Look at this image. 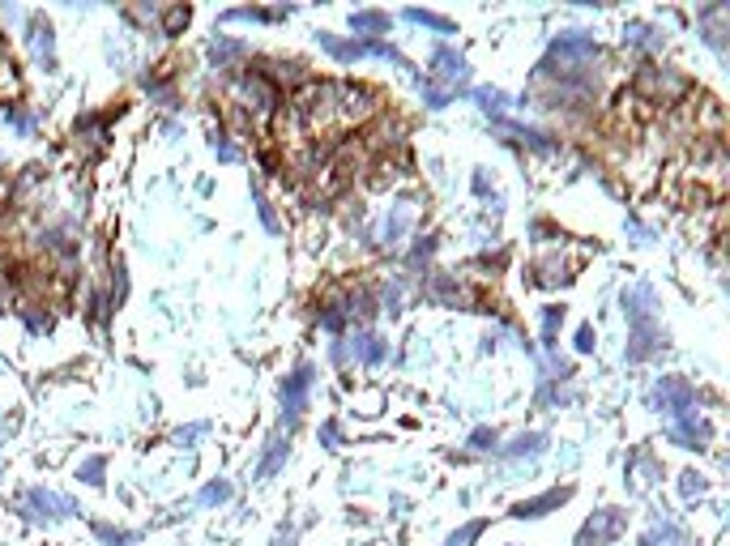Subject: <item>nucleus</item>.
Wrapping results in <instances>:
<instances>
[{
	"mask_svg": "<svg viewBox=\"0 0 730 546\" xmlns=\"http://www.w3.org/2000/svg\"><path fill=\"white\" fill-rule=\"evenodd\" d=\"M376 90L368 86H346V82H312L295 94L291 120L304 124L312 137H342L359 128L368 116H376Z\"/></svg>",
	"mask_w": 730,
	"mask_h": 546,
	"instance_id": "1",
	"label": "nucleus"
},
{
	"mask_svg": "<svg viewBox=\"0 0 730 546\" xmlns=\"http://www.w3.org/2000/svg\"><path fill=\"white\" fill-rule=\"evenodd\" d=\"M316 43H321L338 64H355V60L376 56V60H393L398 69H410V60L389 39H338V35H329V30H321V35H316Z\"/></svg>",
	"mask_w": 730,
	"mask_h": 546,
	"instance_id": "2",
	"label": "nucleus"
},
{
	"mask_svg": "<svg viewBox=\"0 0 730 546\" xmlns=\"http://www.w3.org/2000/svg\"><path fill=\"white\" fill-rule=\"evenodd\" d=\"M18 512L26 521H35V525H52L60 517H73L77 504L65 500V495H56V491H47V487H30V491H22Z\"/></svg>",
	"mask_w": 730,
	"mask_h": 546,
	"instance_id": "3",
	"label": "nucleus"
},
{
	"mask_svg": "<svg viewBox=\"0 0 730 546\" xmlns=\"http://www.w3.org/2000/svg\"><path fill=\"white\" fill-rule=\"evenodd\" d=\"M312 380H316V367H312V363H299L295 372H291L287 380H282L278 397H282V427H287V431H295L299 414L308 410V393H312Z\"/></svg>",
	"mask_w": 730,
	"mask_h": 546,
	"instance_id": "4",
	"label": "nucleus"
},
{
	"mask_svg": "<svg viewBox=\"0 0 730 546\" xmlns=\"http://www.w3.org/2000/svg\"><path fill=\"white\" fill-rule=\"evenodd\" d=\"M628 529V512L624 508H598L590 521L581 525V534L573 546H611Z\"/></svg>",
	"mask_w": 730,
	"mask_h": 546,
	"instance_id": "5",
	"label": "nucleus"
},
{
	"mask_svg": "<svg viewBox=\"0 0 730 546\" xmlns=\"http://www.w3.org/2000/svg\"><path fill=\"white\" fill-rule=\"evenodd\" d=\"M654 406H658V414H666V419H684V414H692V406H696V389L679 376H662L658 389H654Z\"/></svg>",
	"mask_w": 730,
	"mask_h": 546,
	"instance_id": "6",
	"label": "nucleus"
},
{
	"mask_svg": "<svg viewBox=\"0 0 730 546\" xmlns=\"http://www.w3.org/2000/svg\"><path fill=\"white\" fill-rule=\"evenodd\" d=\"M560 69H577V60H598V43L590 35H555L551 39V64Z\"/></svg>",
	"mask_w": 730,
	"mask_h": 546,
	"instance_id": "7",
	"label": "nucleus"
},
{
	"mask_svg": "<svg viewBox=\"0 0 730 546\" xmlns=\"http://www.w3.org/2000/svg\"><path fill=\"white\" fill-rule=\"evenodd\" d=\"M432 73L444 82V90L453 94L470 77V60L457 52V47H436V52H432Z\"/></svg>",
	"mask_w": 730,
	"mask_h": 546,
	"instance_id": "8",
	"label": "nucleus"
},
{
	"mask_svg": "<svg viewBox=\"0 0 730 546\" xmlns=\"http://www.w3.org/2000/svg\"><path fill=\"white\" fill-rule=\"evenodd\" d=\"M666 346V333L654 325V320H641V325H632V337H628V363H645L649 355H658Z\"/></svg>",
	"mask_w": 730,
	"mask_h": 546,
	"instance_id": "9",
	"label": "nucleus"
},
{
	"mask_svg": "<svg viewBox=\"0 0 730 546\" xmlns=\"http://www.w3.org/2000/svg\"><path fill=\"white\" fill-rule=\"evenodd\" d=\"M568 500H573V487H555V491L534 495V500H521V504H513V512H509V517H517V521H538V517H547V512H555L560 504H568Z\"/></svg>",
	"mask_w": 730,
	"mask_h": 546,
	"instance_id": "10",
	"label": "nucleus"
},
{
	"mask_svg": "<svg viewBox=\"0 0 730 546\" xmlns=\"http://www.w3.org/2000/svg\"><path fill=\"white\" fill-rule=\"evenodd\" d=\"M709 440H713V427H709V419H696V414H684V419H675L671 423V444H679V448H709Z\"/></svg>",
	"mask_w": 730,
	"mask_h": 546,
	"instance_id": "11",
	"label": "nucleus"
},
{
	"mask_svg": "<svg viewBox=\"0 0 730 546\" xmlns=\"http://www.w3.org/2000/svg\"><path fill=\"white\" fill-rule=\"evenodd\" d=\"M496 128H500L504 137H513V141H521V146H530V150H538V154H555V150H560V141H555V137H547L543 128L513 124V120H496Z\"/></svg>",
	"mask_w": 730,
	"mask_h": 546,
	"instance_id": "12",
	"label": "nucleus"
},
{
	"mask_svg": "<svg viewBox=\"0 0 730 546\" xmlns=\"http://www.w3.org/2000/svg\"><path fill=\"white\" fill-rule=\"evenodd\" d=\"M30 52H35L43 73L56 69V35H52V22H43V18L30 22Z\"/></svg>",
	"mask_w": 730,
	"mask_h": 546,
	"instance_id": "13",
	"label": "nucleus"
},
{
	"mask_svg": "<svg viewBox=\"0 0 730 546\" xmlns=\"http://www.w3.org/2000/svg\"><path fill=\"white\" fill-rule=\"evenodd\" d=\"M620 303H624V316H628V325H641V320H654V291H649L645 282L628 286V291L620 295Z\"/></svg>",
	"mask_w": 730,
	"mask_h": 546,
	"instance_id": "14",
	"label": "nucleus"
},
{
	"mask_svg": "<svg viewBox=\"0 0 730 546\" xmlns=\"http://www.w3.org/2000/svg\"><path fill=\"white\" fill-rule=\"evenodd\" d=\"M628 478H632V483H628L632 491L658 483V478H662V461L649 453V448H637V453H632V461H628Z\"/></svg>",
	"mask_w": 730,
	"mask_h": 546,
	"instance_id": "15",
	"label": "nucleus"
},
{
	"mask_svg": "<svg viewBox=\"0 0 730 546\" xmlns=\"http://www.w3.org/2000/svg\"><path fill=\"white\" fill-rule=\"evenodd\" d=\"M287 457H291V444L282 440V436H269V444H265V457L257 461V478L265 483V478H274L282 465H287Z\"/></svg>",
	"mask_w": 730,
	"mask_h": 546,
	"instance_id": "16",
	"label": "nucleus"
},
{
	"mask_svg": "<svg viewBox=\"0 0 730 546\" xmlns=\"http://www.w3.org/2000/svg\"><path fill=\"white\" fill-rule=\"evenodd\" d=\"M637 86H641V90H649V94H658V99H666V94H679V90H684V82H679V77L654 69V64L637 73Z\"/></svg>",
	"mask_w": 730,
	"mask_h": 546,
	"instance_id": "17",
	"label": "nucleus"
},
{
	"mask_svg": "<svg viewBox=\"0 0 730 546\" xmlns=\"http://www.w3.org/2000/svg\"><path fill=\"white\" fill-rule=\"evenodd\" d=\"M389 26H393L389 13H380V9H359V13H351V30H355V35H363V39L385 35Z\"/></svg>",
	"mask_w": 730,
	"mask_h": 546,
	"instance_id": "18",
	"label": "nucleus"
},
{
	"mask_svg": "<svg viewBox=\"0 0 730 546\" xmlns=\"http://www.w3.org/2000/svg\"><path fill=\"white\" fill-rule=\"evenodd\" d=\"M543 448H547V436H543V431H521V436H517L509 448H504V457H509V461H521V457H538Z\"/></svg>",
	"mask_w": 730,
	"mask_h": 546,
	"instance_id": "19",
	"label": "nucleus"
},
{
	"mask_svg": "<svg viewBox=\"0 0 730 546\" xmlns=\"http://www.w3.org/2000/svg\"><path fill=\"white\" fill-rule=\"evenodd\" d=\"M534 282L538 286H564V282H573V265H568V261H538L534 265Z\"/></svg>",
	"mask_w": 730,
	"mask_h": 546,
	"instance_id": "20",
	"label": "nucleus"
},
{
	"mask_svg": "<svg viewBox=\"0 0 730 546\" xmlns=\"http://www.w3.org/2000/svg\"><path fill=\"white\" fill-rule=\"evenodd\" d=\"M470 99L479 103L487 116L504 120V107H509V94H504V90H496V86H479V90H470Z\"/></svg>",
	"mask_w": 730,
	"mask_h": 546,
	"instance_id": "21",
	"label": "nucleus"
},
{
	"mask_svg": "<svg viewBox=\"0 0 730 546\" xmlns=\"http://www.w3.org/2000/svg\"><path fill=\"white\" fill-rule=\"evenodd\" d=\"M406 227H410V205H393V214L385 218V231H380V244L393 248L406 235Z\"/></svg>",
	"mask_w": 730,
	"mask_h": 546,
	"instance_id": "22",
	"label": "nucleus"
},
{
	"mask_svg": "<svg viewBox=\"0 0 730 546\" xmlns=\"http://www.w3.org/2000/svg\"><path fill=\"white\" fill-rule=\"evenodd\" d=\"M406 22L427 26V30H436V35H453V30H457L449 18H440V13H432V9H406Z\"/></svg>",
	"mask_w": 730,
	"mask_h": 546,
	"instance_id": "23",
	"label": "nucleus"
},
{
	"mask_svg": "<svg viewBox=\"0 0 730 546\" xmlns=\"http://www.w3.org/2000/svg\"><path fill=\"white\" fill-rule=\"evenodd\" d=\"M244 52H248L244 43H235V39H222V35L210 43V60L218 64V69H227V64H231V60H240Z\"/></svg>",
	"mask_w": 730,
	"mask_h": 546,
	"instance_id": "24",
	"label": "nucleus"
},
{
	"mask_svg": "<svg viewBox=\"0 0 730 546\" xmlns=\"http://www.w3.org/2000/svg\"><path fill=\"white\" fill-rule=\"evenodd\" d=\"M291 9H231V13H222L227 22H282Z\"/></svg>",
	"mask_w": 730,
	"mask_h": 546,
	"instance_id": "25",
	"label": "nucleus"
},
{
	"mask_svg": "<svg viewBox=\"0 0 730 546\" xmlns=\"http://www.w3.org/2000/svg\"><path fill=\"white\" fill-rule=\"evenodd\" d=\"M624 43L628 47H662V35H658L654 26H645V22H632L624 30Z\"/></svg>",
	"mask_w": 730,
	"mask_h": 546,
	"instance_id": "26",
	"label": "nucleus"
},
{
	"mask_svg": "<svg viewBox=\"0 0 730 546\" xmlns=\"http://www.w3.org/2000/svg\"><path fill=\"white\" fill-rule=\"evenodd\" d=\"M103 474H107V457H86L77 465V483L86 487H103Z\"/></svg>",
	"mask_w": 730,
	"mask_h": 546,
	"instance_id": "27",
	"label": "nucleus"
},
{
	"mask_svg": "<svg viewBox=\"0 0 730 546\" xmlns=\"http://www.w3.org/2000/svg\"><path fill=\"white\" fill-rule=\"evenodd\" d=\"M227 500H231V483H227V478H218V483H205L201 495H197L201 508H218V504H227Z\"/></svg>",
	"mask_w": 730,
	"mask_h": 546,
	"instance_id": "28",
	"label": "nucleus"
},
{
	"mask_svg": "<svg viewBox=\"0 0 730 546\" xmlns=\"http://www.w3.org/2000/svg\"><path fill=\"white\" fill-rule=\"evenodd\" d=\"M483 529H487V521H466L462 529H453V534L444 538V546H474L483 538Z\"/></svg>",
	"mask_w": 730,
	"mask_h": 546,
	"instance_id": "29",
	"label": "nucleus"
},
{
	"mask_svg": "<svg viewBox=\"0 0 730 546\" xmlns=\"http://www.w3.org/2000/svg\"><path fill=\"white\" fill-rule=\"evenodd\" d=\"M419 94H423V103H427V107H432V111H440V107H449V99H453V94H449V90H444V86H436V82H432V77H419Z\"/></svg>",
	"mask_w": 730,
	"mask_h": 546,
	"instance_id": "30",
	"label": "nucleus"
},
{
	"mask_svg": "<svg viewBox=\"0 0 730 546\" xmlns=\"http://www.w3.org/2000/svg\"><path fill=\"white\" fill-rule=\"evenodd\" d=\"M94 534H99L103 542H111V546H133V542L141 538L137 529H116V525H107V521H99V525H94Z\"/></svg>",
	"mask_w": 730,
	"mask_h": 546,
	"instance_id": "31",
	"label": "nucleus"
},
{
	"mask_svg": "<svg viewBox=\"0 0 730 546\" xmlns=\"http://www.w3.org/2000/svg\"><path fill=\"white\" fill-rule=\"evenodd\" d=\"M188 18H193V13H188V5L167 9V13H163V35H180V30L188 26Z\"/></svg>",
	"mask_w": 730,
	"mask_h": 546,
	"instance_id": "32",
	"label": "nucleus"
},
{
	"mask_svg": "<svg viewBox=\"0 0 730 546\" xmlns=\"http://www.w3.org/2000/svg\"><path fill=\"white\" fill-rule=\"evenodd\" d=\"M496 444H500V431H496V427H479V431H470V448H474V453H491Z\"/></svg>",
	"mask_w": 730,
	"mask_h": 546,
	"instance_id": "33",
	"label": "nucleus"
},
{
	"mask_svg": "<svg viewBox=\"0 0 730 546\" xmlns=\"http://www.w3.org/2000/svg\"><path fill=\"white\" fill-rule=\"evenodd\" d=\"M252 205H257V214H261V222H265V231H269V235H278L282 227H278V218H274V210H269V201H265V192H261V188H252Z\"/></svg>",
	"mask_w": 730,
	"mask_h": 546,
	"instance_id": "34",
	"label": "nucleus"
},
{
	"mask_svg": "<svg viewBox=\"0 0 730 546\" xmlns=\"http://www.w3.org/2000/svg\"><path fill=\"white\" fill-rule=\"evenodd\" d=\"M560 325H564V308H547L543 312V346L547 350L555 346V329H560Z\"/></svg>",
	"mask_w": 730,
	"mask_h": 546,
	"instance_id": "35",
	"label": "nucleus"
},
{
	"mask_svg": "<svg viewBox=\"0 0 730 546\" xmlns=\"http://www.w3.org/2000/svg\"><path fill=\"white\" fill-rule=\"evenodd\" d=\"M22 320H26L30 333H47V329H52V312H43V308H26Z\"/></svg>",
	"mask_w": 730,
	"mask_h": 546,
	"instance_id": "36",
	"label": "nucleus"
},
{
	"mask_svg": "<svg viewBox=\"0 0 730 546\" xmlns=\"http://www.w3.org/2000/svg\"><path fill=\"white\" fill-rule=\"evenodd\" d=\"M679 491H684L688 500H692V495H705V491H709V483H705V478L696 474V470H688V474H679Z\"/></svg>",
	"mask_w": 730,
	"mask_h": 546,
	"instance_id": "37",
	"label": "nucleus"
},
{
	"mask_svg": "<svg viewBox=\"0 0 730 546\" xmlns=\"http://www.w3.org/2000/svg\"><path fill=\"white\" fill-rule=\"evenodd\" d=\"M210 146H214V154H218V163H240V150H235V146H231V141L222 137V133L210 141Z\"/></svg>",
	"mask_w": 730,
	"mask_h": 546,
	"instance_id": "38",
	"label": "nucleus"
},
{
	"mask_svg": "<svg viewBox=\"0 0 730 546\" xmlns=\"http://www.w3.org/2000/svg\"><path fill=\"white\" fill-rule=\"evenodd\" d=\"M432 252H436V235H423L419 244H415V252H410V265H423Z\"/></svg>",
	"mask_w": 730,
	"mask_h": 546,
	"instance_id": "39",
	"label": "nucleus"
},
{
	"mask_svg": "<svg viewBox=\"0 0 730 546\" xmlns=\"http://www.w3.org/2000/svg\"><path fill=\"white\" fill-rule=\"evenodd\" d=\"M5 120H9L13 133H30V116H26L22 107H9V111H5Z\"/></svg>",
	"mask_w": 730,
	"mask_h": 546,
	"instance_id": "40",
	"label": "nucleus"
},
{
	"mask_svg": "<svg viewBox=\"0 0 730 546\" xmlns=\"http://www.w3.org/2000/svg\"><path fill=\"white\" fill-rule=\"evenodd\" d=\"M594 342H598V337H594V325H581V329H577V342H573L577 355H590Z\"/></svg>",
	"mask_w": 730,
	"mask_h": 546,
	"instance_id": "41",
	"label": "nucleus"
},
{
	"mask_svg": "<svg viewBox=\"0 0 730 546\" xmlns=\"http://www.w3.org/2000/svg\"><path fill=\"white\" fill-rule=\"evenodd\" d=\"M197 436H205V423H193V427H180V431H176V436H171V440H176L180 448H188V444H193Z\"/></svg>",
	"mask_w": 730,
	"mask_h": 546,
	"instance_id": "42",
	"label": "nucleus"
},
{
	"mask_svg": "<svg viewBox=\"0 0 730 546\" xmlns=\"http://www.w3.org/2000/svg\"><path fill=\"white\" fill-rule=\"evenodd\" d=\"M321 440H325L329 448H338V423H325V427H321Z\"/></svg>",
	"mask_w": 730,
	"mask_h": 546,
	"instance_id": "43",
	"label": "nucleus"
},
{
	"mask_svg": "<svg viewBox=\"0 0 730 546\" xmlns=\"http://www.w3.org/2000/svg\"><path fill=\"white\" fill-rule=\"evenodd\" d=\"M274 546H291V538H278V542H274Z\"/></svg>",
	"mask_w": 730,
	"mask_h": 546,
	"instance_id": "44",
	"label": "nucleus"
}]
</instances>
